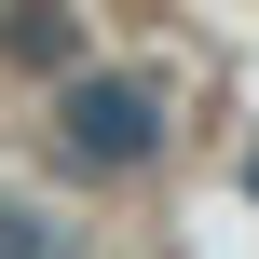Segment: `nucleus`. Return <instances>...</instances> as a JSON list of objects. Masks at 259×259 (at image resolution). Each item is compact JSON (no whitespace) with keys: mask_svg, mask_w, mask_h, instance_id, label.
Wrapping results in <instances>:
<instances>
[{"mask_svg":"<svg viewBox=\"0 0 259 259\" xmlns=\"http://www.w3.org/2000/svg\"><path fill=\"white\" fill-rule=\"evenodd\" d=\"M68 150L82 164H150L164 150V96L150 82H68Z\"/></svg>","mask_w":259,"mask_h":259,"instance_id":"1","label":"nucleus"}]
</instances>
